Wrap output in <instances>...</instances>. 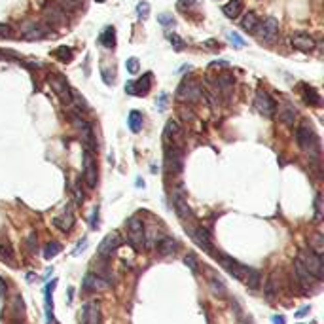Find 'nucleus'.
<instances>
[{
  "label": "nucleus",
  "instance_id": "nucleus-33",
  "mask_svg": "<svg viewBox=\"0 0 324 324\" xmlns=\"http://www.w3.org/2000/svg\"><path fill=\"white\" fill-rule=\"evenodd\" d=\"M53 57L59 59L61 63H70L74 59V51L70 50L69 46H59V48L53 50Z\"/></svg>",
  "mask_w": 324,
  "mask_h": 324
},
{
  "label": "nucleus",
  "instance_id": "nucleus-31",
  "mask_svg": "<svg viewBox=\"0 0 324 324\" xmlns=\"http://www.w3.org/2000/svg\"><path fill=\"white\" fill-rule=\"evenodd\" d=\"M99 42L105 46L106 50H114L116 48V29L114 27H106L105 31L100 32Z\"/></svg>",
  "mask_w": 324,
  "mask_h": 324
},
{
  "label": "nucleus",
  "instance_id": "nucleus-36",
  "mask_svg": "<svg viewBox=\"0 0 324 324\" xmlns=\"http://www.w3.org/2000/svg\"><path fill=\"white\" fill-rule=\"evenodd\" d=\"M70 103H74L80 110H84V112H88L89 110V105H88V100L84 99L80 95V91H76V89H70Z\"/></svg>",
  "mask_w": 324,
  "mask_h": 324
},
{
  "label": "nucleus",
  "instance_id": "nucleus-39",
  "mask_svg": "<svg viewBox=\"0 0 324 324\" xmlns=\"http://www.w3.org/2000/svg\"><path fill=\"white\" fill-rule=\"evenodd\" d=\"M125 69L129 74H138V69H140V63H138L137 57H129L127 61H125Z\"/></svg>",
  "mask_w": 324,
  "mask_h": 324
},
{
  "label": "nucleus",
  "instance_id": "nucleus-56",
  "mask_svg": "<svg viewBox=\"0 0 324 324\" xmlns=\"http://www.w3.org/2000/svg\"><path fill=\"white\" fill-rule=\"evenodd\" d=\"M309 311H311V307H309V306H306V307H301V309H299V311H298V313H296V317H298V318H301V317H306V315H307V313H309Z\"/></svg>",
  "mask_w": 324,
  "mask_h": 324
},
{
  "label": "nucleus",
  "instance_id": "nucleus-1",
  "mask_svg": "<svg viewBox=\"0 0 324 324\" xmlns=\"http://www.w3.org/2000/svg\"><path fill=\"white\" fill-rule=\"evenodd\" d=\"M296 140H298L299 148L303 150L311 159H318L320 157V138H318L317 131L313 129V125L309 121H301L298 125Z\"/></svg>",
  "mask_w": 324,
  "mask_h": 324
},
{
  "label": "nucleus",
  "instance_id": "nucleus-50",
  "mask_svg": "<svg viewBox=\"0 0 324 324\" xmlns=\"http://www.w3.org/2000/svg\"><path fill=\"white\" fill-rule=\"evenodd\" d=\"M13 32H12V27L4 25V23H0V38H12Z\"/></svg>",
  "mask_w": 324,
  "mask_h": 324
},
{
  "label": "nucleus",
  "instance_id": "nucleus-44",
  "mask_svg": "<svg viewBox=\"0 0 324 324\" xmlns=\"http://www.w3.org/2000/svg\"><path fill=\"white\" fill-rule=\"evenodd\" d=\"M184 264H186L188 268L192 269L193 273H197V266H199V264H197V258H195V254H193V252L186 254V258H184Z\"/></svg>",
  "mask_w": 324,
  "mask_h": 324
},
{
  "label": "nucleus",
  "instance_id": "nucleus-45",
  "mask_svg": "<svg viewBox=\"0 0 324 324\" xmlns=\"http://www.w3.org/2000/svg\"><path fill=\"white\" fill-rule=\"evenodd\" d=\"M275 294H277V288H275V275H271L269 280L266 282V296H268V299H271Z\"/></svg>",
  "mask_w": 324,
  "mask_h": 324
},
{
  "label": "nucleus",
  "instance_id": "nucleus-23",
  "mask_svg": "<svg viewBox=\"0 0 324 324\" xmlns=\"http://www.w3.org/2000/svg\"><path fill=\"white\" fill-rule=\"evenodd\" d=\"M214 88L218 91V95H222L224 99H230L231 97V91H233V78L230 74H222L216 78L214 82Z\"/></svg>",
  "mask_w": 324,
  "mask_h": 324
},
{
  "label": "nucleus",
  "instance_id": "nucleus-47",
  "mask_svg": "<svg viewBox=\"0 0 324 324\" xmlns=\"http://www.w3.org/2000/svg\"><path fill=\"white\" fill-rule=\"evenodd\" d=\"M211 288H212V290H214V292H216V294H226V287H224V285H222V280H220V279H216V277H212V279H211Z\"/></svg>",
  "mask_w": 324,
  "mask_h": 324
},
{
  "label": "nucleus",
  "instance_id": "nucleus-5",
  "mask_svg": "<svg viewBox=\"0 0 324 324\" xmlns=\"http://www.w3.org/2000/svg\"><path fill=\"white\" fill-rule=\"evenodd\" d=\"M42 17H44V23L48 27H61L67 23V12L59 8L55 2H48L44 6V12H42Z\"/></svg>",
  "mask_w": 324,
  "mask_h": 324
},
{
  "label": "nucleus",
  "instance_id": "nucleus-27",
  "mask_svg": "<svg viewBox=\"0 0 324 324\" xmlns=\"http://www.w3.org/2000/svg\"><path fill=\"white\" fill-rule=\"evenodd\" d=\"M243 10H245L243 0H230L228 4H224V6H222V12H224V15L228 19L239 17V15L243 13Z\"/></svg>",
  "mask_w": 324,
  "mask_h": 324
},
{
  "label": "nucleus",
  "instance_id": "nucleus-38",
  "mask_svg": "<svg viewBox=\"0 0 324 324\" xmlns=\"http://www.w3.org/2000/svg\"><path fill=\"white\" fill-rule=\"evenodd\" d=\"M167 38H169V42L173 44V48H175L176 51H182L184 48H186V42H184V40H182L178 34H175V32H173V34H167Z\"/></svg>",
  "mask_w": 324,
  "mask_h": 324
},
{
  "label": "nucleus",
  "instance_id": "nucleus-43",
  "mask_svg": "<svg viewBox=\"0 0 324 324\" xmlns=\"http://www.w3.org/2000/svg\"><path fill=\"white\" fill-rule=\"evenodd\" d=\"M13 317L19 318V317H23V299L19 298V296H15L13 298Z\"/></svg>",
  "mask_w": 324,
  "mask_h": 324
},
{
  "label": "nucleus",
  "instance_id": "nucleus-57",
  "mask_svg": "<svg viewBox=\"0 0 324 324\" xmlns=\"http://www.w3.org/2000/svg\"><path fill=\"white\" fill-rule=\"evenodd\" d=\"M271 320H273V324H287V318H285V317H277V315H275Z\"/></svg>",
  "mask_w": 324,
  "mask_h": 324
},
{
  "label": "nucleus",
  "instance_id": "nucleus-20",
  "mask_svg": "<svg viewBox=\"0 0 324 324\" xmlns=\"http://www.w3.org/2000/svg\"><path fill=\"white\" fill-rule=\"evenodd\" d=\"M292 46L296 50L303 51V53H309V51L315 50L317 42H315V38L306 34V32H296L292 36Z\"/></svg>",
  "mask_w": 324,
  "mask_h": 324
},
{
  "label": "nucleus",
  "instance_id": "nucleus-9",
  "mask_svg": "<svg viewBox=\"0 0 324 324\" xmlns=\"http://www.w3.org/2000/svg\"><path fill=\"white\" fill-rule=\"evenodd\" d=\"M152 78L154 74L152 72H146L143 74V78H138L137 82H127L125 84V93L129 95H138V97H144V95H148V91L152 89Z\"/></svg>",
  "mask_w": 324,
  "mask_h": 324
},
{
  "label": "nucleus",
  "instance_id": "nucleus-26",
  "mask_svg": "<svg viewBox=\"0 0 324 324\" xmlns=\"http://www.w3.org/2000/svg\"><path fill=\"white\" fill-rule=\"evenodd\" d=\"M163 233L157 230L156 226H148V230H144V247H148V249H154L159 245V241L163 239Z\"/></svg>",
  "mask_w": 324,
  "mask_h": 324
},
{
  "label": "nucleus",
  "instance_id": "nucleus-48",
  "mask_svg": "<svg viewBox=\"0 0 324 324\" xmlns=\"http://www.w3.org/2000/svg\"><path fill=\"white\" fill-rule=\"evenodd\" d=\"M157 21H159L161 25H175V19H173V15H169V13L157 15Z\"/></svg>",
  "mask_w": 324,
  "mask_h": 324
},
{
  "label": "nucleus",
  "instance_id": "nucleus-58",
  "mask_svg": "<svg viewBox=\"0 0 324 324\" xmlns=\"http://www.w3.org/2000/svg\"><path fill=\"white\" fill-rule=\"evenodd\" d=\"M205 44L209 46V48H214V50H216V48H220V44H216V42H214V40H207Z\"/></svg>",
  "mask_w": 324,
  "mask_h": 324
},
{
  "label": "nucleus",
  "instance_id": "nucleus-51",
  "mask_svg": "<svg viewBox=\"0 0 324 324\" xmlns=\"http://www.w3.org/2000/svg\"><path fill=\"white\" fill-rule=\"evenodd\" d=\"M27 249L31 250V252H34V250H36V235H34V233H31V235L27 237Z\"/></svg>",
  "mask_w": 324,
  "mask_h": 324
},
{
  "label": "nucleus",
  "instance_id": "nucleus-42",
  "mask_svg": "<svg viewBox=\"0 0 324 324\" xmlns=\"http://www.w3.org/2000/svg\"><path fill=\"white\" fill-rule=\"evenodd\" d=\"M226 36H228V40H230L231 44L235 46L237 50H241V48H243V46H245V40H243V38H241V36H239L237 32H231V31H230V32H228V34H226Z\"/></svg>",
  "mask_w": 324,
  "mask_h": 324
},
{
  "label": "nucleus",
  "instance_id": "nucleus-34",
  "mask_svg": "<svg viewBox=\"0 0 324 324\" xmlns=\"http://www.w3.org/2000/svg\"><path fill=\"white\" fill-rule=\"evenodd\" d=\"M55 4L59 8H63L67 13L78 12L82 6H84V0H55Z\"/></svg>",
  "mask_w": 324,
  "mask_h": 324
},
{
  "label": "nucleus",
  "instance_id": "nucleus-11",
  "mask_svg": "<svg viewBox=\"0 0 324 324\" xmlns=\"http://www.w3.org/2000/svg\"><path fill=\"white\" fill-rule=\"evenodd\" d=\"M186 230L190 231V235H192V239L195 241V245L197 247H201V249L205 250V252H209L211 256H214L216 258V252H214V247H212V241H211V235L207 233V230H203V228H188Z\"/></svg>",
  "mask_w": 324,
  "mask_h": 324
},
{
  "label": "nucleus",
  "instance_id": "nucleus-37",
  "mask_svg": "<svg viewBox=\"0 0 324 324\" xmlns=\"http://www.w3.org/2000/svg\"><path fill=\"white\" fill-rule=\"evenodd\" d=\"M260 280H262V275H260V271H258V269H250L249 275H247V279H245V282H247V287H249V288L256 290V288L260 287Z\"/></svg>",
  "mask_w": 324,
  "mask_h": 324
},
{
  "label": "nucleus",
  "instance_id": "nucleus-13",
  "mask_svg": "<svg viewBox=\"0 0 324 324\" xmlns=\"http://www.w3.org/2000/svg\"><path fill=\"white\" fill-rule=\"evenodd\" d=\"M121 243H124V241H121V235H119V233H116V231H114V233H108V235L100 241L97 252H99L100 258H108V256H112L114 252L121 247Z\"/></svg>",
  "mask_w": 324,
  "mask_h": 324
},
{
  "label": "nucleus",
  "instance_id": "nucleus-18",
  "mask_svg": "<svg viewBox=\"0 0 324 324\" xmlns=\"http://www.w3.org/2000/svg\"><path fill=\"white\" fill-rule=\"evenodd\" d=\"M294 275H296L298 282L301 285V288H306V290H311V288L317 285V279H315V277H313V275L303 268V264L299 262V260L294 262Z\"/></svg>",
  "mask_w": 324,
  "mask_h": 324
},
{
  "label": "nucleus",
  "instance_id": "nucleus-10",
  "mask_svg": "<svg viewBox=\"0 0 324 324\" xmlns=\"http://www.w3.org/2000/svg\"><path fill=\"white\" fill-rule=\"evenodd\" d=\"M82 165H84V180L89 188L97 186V163L93 159V154L86 150L84 157H82Z\"/></svg>",
  "mask_w": 324,
  "mask_h": 324
},
{
  "label": "nucleus",
  "instance_id": "nucleus-12",
  "mask_svg": "<svg viewBox=\"0 0 324 324\" xmlns=\"http://www.w3.org/2000/svg\"><path fill=\"white\" fill-rule=\"evenodd\" d=\"M254 106H256V110L262 114V116H266V118H273L275 108H277L275 100L271 99V95L266 93V91H258V93H256Z\"/></svg>",
  "mask_w": 324,
  "mask_h": 324
},
{
  "label": "nucleus",
  "instance_id": "nucleus-53",
  "mask_svg": "<svg viewBox=\"0 0 324 324\" xmlns=\"http://www.w3.org/2000/svg\"><path fill=\"white\" fill-rule=\"evenodd\" d=\"M100 74H103V80H105L106 86H112V84H114V78H110V72H108V70L103 69V70H100Z\"/></svg>",
  "mask_w": 324,
  "mask_h": 324
},
{
  "label": "nucleus",
  "instance_id": "nucleus-24",
  "mask_svg": "<svg viewBox=\"0 0 324 324\" xmlns=\"http://www.w3.org/2000/svg\"><path fill=\"white\" fill-rule=\"evenodd\" d=\"M53 226L59 228L61 231H69L70 228L74 226V214H72V209L67 207L61 216H55V218H53Z\"/></svg>",
  "mask_w": 324,
  "mask_h": 324
},
{
  "label": "nucleus",
  "instance_id": "nucleus-29",
  "mask_svg": "<svg viewBox=\"0 0 324 324\" xmlns=\"http://www.w3.org/2000/svg\"><path fill=\"white\" fill-rule=\"evenodd\" d=\"M241 27H243V31H247L249 34H256V32H258V27H260V17H258V13H254V12L247 13V15L243 17V21H241Z\"/></svg>",
  "mask_w": 324,
  "mask_h": 324
},
{
  "label": "nucleus",
  "instance_id": "nucleus-54",
  "mask_svg": "<svg viewBox=\"0 0 324 324\" xmlns=\"http://www.w3.org/2000/svg\"><path fill=\"white\" fill-rule=\"evenodd\" d=\"M216 67H224V69H228V67H230V63L222 59V61H216V63H211V65H209V69H216Z\"/></svg>",
  "mask_w": 324,
  "mask_h": 324
},
{
  "label": "nucleus",
  "instance_id": "nucleus-17",
  "mask_svg": "<svg viewBox=\"0 0 324 324\" xmlns=\"http://www.w3.org/2000/svg\"><path fill=\"white\" fill-rule=\"evenodd\" d=\"M50 86L51 89H53V93L59 97V99H63L65 103H70V89H69V84H67V80L63 78L61 74H53L50 76Z\"/></svg>",
  "mask_w": 324,
  "mask_h": 324
},
{
  "label": "nucleus",
  "instance_id": "nucleus-55",
  "mask_svg": "<svg viewBox=\"0 0 324 324\" xmlns=\"http://www.w3.org/2000/svg\"><path fill=\"white\" fill-rule=\"evenodd\" d=\"M97 226H99V209H95L93 211V218H91V228H97Z\"/></svg>",
  "mask_w": 324,
  "mask_h": 324
},
{
  "label": "nucleus",
  "instance_id": "nucleus-59",
  "mask_svg": "<svg viewBox=\"0 0 324 324\" xmlns=\"http://www.w3.org/2000/svg\"><path fill=\"white\" fill-rule=\"evenodd\" d=\"M97 2H105V0H97Z\"/></svg>",
  "mask_w": 324,
  "mask_h": 324
},
{
  "label": "nucleus",
  "instance_id": "nucleus-46",
  "mask_svg": "<svg viewBox=\"0 0 324 324\" xmlns=\"http://www.w3.org/2000/svg\"><path fill=\"white\" fill-rule=\"evenodd\" d=\"M315 220L317 222L322 220V199H320V195L315 197Z\"/></svg>",
  "mask_w": 324,
  "mask_h": 324
},
{
  "label": "nucleus",
  "instance_id": "nucleus-3",
  "mask_svg": "<svg viewBox=\"0 0 324 324\" xmlns=\"http://www.w3.org/2000/svg\"><path fill=\"white\" fill-rule=\"evenodd\" d=\"M298 260L303 264V268L309 271V273L315 277L317 280H320L324 277V264H322V258L318 254H315L311 249L309 250H301L298 256Z\"/></svg>",
  "mask_w": 324,
  "mask_h": 324
},
{
  "label": "nucleus",
  "instance_id": "nucleus-8",
  "mask_svg": "<svg viewBox=\"0 0 324 324\" xmlns=\"http://www.w3.org/2000/svg\"><path fill=\"white\" fill-rule=\"evenodd\" d=\"M165 165H167L169 171L173 173H182V167H184V152H182L175 143L167 146V152H165Z\"/></svg>",
  "mask_w": 324,
  "mask_h": 324
},
{
  "label": "nucleus",
  "instance_id": "nucleus-52",
  "mask_svg": "<svg viewBox=\"0 0 324 324\" xmlns=\"http://www.w3.org/2000/svg\"><path fill=\"white\" fill-rule=\"evenodd\" d=\"M167 93H161L159 95V99H157V108H159V110H165V108H167Z\"/></svg>",
  "mask_w": 324,
  "mask_h": 324
},
{
  "label": "nucleus",
  "instance_id": "nucleus-22",
  "mask_svg": "<svg viewBox=\"0 0 324 324\" xmlns=\"http://www.w3.org/2000/svg\"><path fill=\"white\" fill-rule=\"evenodd\" d=\"M296 106L292 105V103H282V105H279V121L282 125H287V127H290V125H294V119H296Z\"/></svg>",
  "mask_w": 324,
  "mask_h": 324
},
{
  "label": "nucleus",
  "instance_id": "nucleus-30",
  "mask_svg": "<svg viewBox=\"0 0 324 324\" xmlns=\"http://www.w3.org/2000/svg\"><path fill=\"white\" fill-rule=\"evenodd\" d=\"M176 249H178V241L173 239V237H163L159 245H157V250H159V254L161 256H171L175 254Z\"/></svg>",
  "mask_w": 324,
  "mask_h": 324
},
{
  "label": "nucleus",
  "instance_id": "nucleus-28",
  "mask_svg": "<svg viewBox=\"0 0 324 324\" xmlns=\"http://www.w3.org/2000/svg\"><path fill=\"white\" fill-rule=\"evenodd\" d=\"M301 93H303V99L309 106H320L322 105V97L318 95V91L307 84H301Z\"/></svg>",
  "mask_w": 324,
  "mask_h": 324
},
{
  "label": "nucleus",
  "instance_id": "nucleus-14",
  "mask_svg": "<svg viewBox=\"0 0 324 324\" xmlns=\"http://www.w3.org/2000/svg\"><path fill=\"white\" fill-rule=\"evenodd\" d=\"M50 27L46 25V23H29V25L23 27V32H21V36L29 40V42H34V40H42L50 34Z\"/></svg>",
  "mask_w": 324,
  "mask_h": 324
},
{
  "label": "nucleus",
  "instance_id": "nucleus-16",
  "mask_svg": "<svg viewBox=\"0 0 324 324\" xmlns=\"http://www.w3.org/2000/svg\"><path fill=\"white\" fill-rule=\"evenodd\" d=\"M82 324H103L100 307L97 301H88L82 307Z\"/></svg>",
  "mask_w": 324,
  "mask_h": 324
},
{
  "label": "nucleus",
  "instance_id": "nucleus-21",
  "mask_svg": "<svg viewBox=\"0 0 324 324\" xmlns=\"http://www.w3.org/2000/svg\"><path fill=\"white\" fill-rule=\"evenodd\" d=\"M173 207H175L176 214H178L180 218L186 220L192 216V209L188 207V201H186V197H184L182 190H176V192L173 193Z\"/></svg>",
  "mask_w": 324,
  "mask_h": 324
},
{
  "label": "nucleus",
  "instance_id": "nucleus-35",
  "mask_svg": "<svg viewBox=\"0 0 324 324\" xmlns=\"http://www.w3.org/2000/svg\"><path fill=\"white\" fill-rule=\"evenodd\" d=\"M309 247H311V250L315 252V254L322 256V252H324V235L322 233H315V235L311 237V241H309Z\"/></svg>",
  "mask_w": 324,
  "mask_h": 324
},
{
  "label": "nucleus",
  "instance_id": "nucleus-4",
  "mask_svg": "<svg viewBox=\"0 0 324 324\" xmlns=\"http://www.w3.org/2000/svg\"><path fill=\"white\" fill-rule=\"evenodd\" d=\"M127 228V241L133 249H144V224L138 216H131L125 222Z\"/></svg>",
  "mask_w": 324,
  "mask_h": 324
},
{
  "label": "nucleus",
  "instance_id": "nucleus-15",
  "mask_svg": "<svg viewBox=\"0 0 324 324\" xmlns=\"http://www.w3.org/2000/svg\"><path fill=\"white\" fill-rule=\"evenodd\" d=\"M258 34L264 42H275V38L279 34V21L275 17H266L264 21H260Z\"/></svg>",
  "mask_w": 324,
  "mask_h": 324
},
{
  "label": "nucleus",
  "instance_id": "nucleus-41",
  "mask_svg": "<svg viewBox=\"0 0 324 324\" xmlns=\"http://www.w3.org/2000/svg\"><path fill=\"white\" fill-rule=\"evenodd\" d=\"M137 15L140 19H146L150 15V4L146 2V0H140L137 4Z\"/></svg>",
  "mask_w": 324,
  "mask_h": 324
},
{
  "label": "nucleus",
  "instance_id": "nucleus-2",
  "mask_svg": "<svg viewBox=\"0 0 324 324\" xmlns=\"http://www.w3.org/2000/svg\"><path fill=\"white\" fill-rule=\"evenodd\" d=\"M70 119H72V125L76 127V131L80 133V138L82 143L86 144V150L89 152H93L97 148V140H95V133H93V127L89 121L82 118V114L78 112H70Z\"/></svg>",
  "mask_w": 324,
  "mask_h": 324
},
{
  "label": "nucleus",
  "instance_id": "nucleus-49",
  "mask_svg": "<svg viewBox=\"0 0 324 324\" xmlns=\"http://www.w3.org/2000/svg\"><path fill=\"white\" fill-rule=\"evenodd\" d=\"M197 4V0H178V8H180L182 12H186L190 8H193Z\"/></svg>",
  "mask_w": 324,
  "mask_h": 324
},
{
  "label": "nucleus",
  "instance_id": "nucleus-7",
  "mask_svg": "<svg viewBox=\"0 0 324 324\" xmlns=\"http://www.w3.org/2000/svg\"><path fill=\"white\" fill-rule=\"evenodd\" d=\"M216 260H220V264H222V268L228 271V273H231L233 277H237L239 280H243L247 279V275H249L250 268L249 266H243V264H239L237 260H233L231 256L228 254H218L216 256Z\"/></svg>",
  "mask_w": 324,
  "mask_h": 324
},
{
  "label": "nucleus",
  "instance_id": "nucleus-32",
  "mask_svg": "<svg viewBox=\"0 0 324 324\" xmlns=\"http://www.w3.org/2000/svg\"><path fill=\"white\" fill-rule=\"evenodd\" d=\"M127 127H129L133 133L143 131V114L138 112V110H131V112H129V118H127Z\"/></svg>",
  "mask_w": 324,
  "mask_h": 324
},
{
  "label": "nucleus",
  "instance_id": "nucleus-25",
  "mask_svg": "<svg viewBox=\"0 0 324 324\" xmlns=\"http://www.w3.org/2000/svg\"><path fill=\"white\" fill-rule=\"evenodd\" d=\"M182 135V127L176 119H169L165 129H163V140L165 143H175L176 138Z\"/></svg>",
  "mask_w": 324,
  "mask_h": 324
},
{
  "label": "nucleus",
  "instance_id": "nucleus-6",
  "mask_svg": "<svg viewBox=\"0 0 324 324\" xmlns=\"http://www.w3.org/2000/svg\"><path fill=\"white\" fill-rule=\"evenodd\" d=\"M176 95H178V99L186 100V103H197L201 99V86L192 78H184L176 89Z\"/></svg>",
  "mask_w": 324,
  "mask_h": 324
},
{
  "label": "nucleus",
  "instance_id": "nucleus-19",
  "mask_svg": "<svg viewBox=\"0 0 324 324\" xmlns=\"http://www.w3.org/2000/svg\"><path fill=\"white\" fill-rule=\"evenodd\" d=\"M110 287L105 279H100L97 273H88L82 280V288L86 290V292H103L106 288Z\"/></svg>",
  "mask_w": 324,
  "mask_h": 324
},
{
  "label": "nucleus",
  "instance_id": "nucleus-40",
  "mask_svg": "<svg viewBox=\"0 0 324 324\" xmlns=\"http://www.w3.org/2000/svg\"><path fill=\"white\" fill-rule=\"evenodd\" d=\"M59 250H61V245H59V243H50L48 247H46V250H44V258H46V260L55 258V256L59 254Z\"/></svg>",
  "mask_w": 324,
  "mask_h": 324
}]
</instances>
